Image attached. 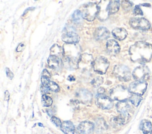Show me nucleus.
Segmentation results:
<instances>
[{
	"mask_svg": "<svg viewBox=\"0 0 152 134\" xmlns=\"http://www.w3.org/2000/svg\"><path fill=\"white\" fill-rule=\"evenodd\" d=\"M119 1H110L108 5L109 14H113L119 10Z\"/></svg>",
	"mask_w": 152,
	"mask_h": 134,
	"instance_id": "nucleus-24",
	"label": "nucleus"
},
{
	"mask_svg": "<svg viewBox=\"0 0 152 134\" xmlns=\"http://www.w3.org/2000/svg\"><path fill=\"white\" fill-rule=\"evenodd\" d=\"M129 53L132 61L145 63L152 58V46L144 41H138L131 46Z\"/></svg>",
	"mask_w": 152,
	"mask_h": 134,
	"instance_id": "nucleus-1",
	"label": "nucleus"
},
{
	"mask_svg": "<svg viewBox=\"0 0 152 134\" xmlns=\"http://www.w3.org/2000/svg\"><path fill=\"white\" fill-rule=\"evenodd\" d=\"M77 97L83 102H88L91 100L92 95L87 90L82 89L77 92Z\"/></svg>",
	"mask_w": 152,
	"mask_h": 134,
	"instance_id": "nucleus-22",
	"label": "nucleus"
},
{
	"mask_svg": "<svg viewBox=\"0 0 152 134\" xmlns=\"http://www.w3.org/2000/svg\"><path fill=\"white\" fill-rule=\"evenodd\" d=\"M42 102L44 106L49 107L52 105L53 101L51 97L46 94H43L42 97Z\"/></svg>",
	"mask_w": 152,
	"mask_h": 134,
	"instance_id": "nucleus-29",
	"label": "nucleus"
},
{
	"mask_svg": "<svg viewBox=\"0 0 152 134\" xmlns=\"http://www.w3.org/2000/svg\"><path fill=\"white\" fill-rule=\"evenodd\" d=\"M131 26L135 29L146 30L150 28V24L144 18H133L130 20Z\"/></svg>",
	"mask_w": 152,
	"mask_h": 134,
	"instance_id": "nucleus-11",
	"label": "nucleus"
},
{
	"mask_svg": "<svg viewBox=\"0 0 152 134\" xmlns=\"http://www.w3.org/2000/svg\"><path fill=\"white\" fill-rule=\"evenodd\" d=\"M24 48H25V45H24V43H21V44H20L18 45V47H17V51H18V52L22 51L24 49Z\"/></svg>",
	"mask_w": 152,
	"mask_h": 134,
	"instance_id": "nucleus-36",
	"label": "nucleus"
},
{
	"mask_svg": "<svg viewBox=\"0 0 152 134\" xmlns=\"http://www.w3.org/2000/svg\"><path fill=\"white\" fill-rule=\"evenodd\" d=\"M62 40L66 44H77L80 41V37L75 32L68 31L62 34Z\"/></svg>",
	"mask_w": 152,
	"mask_h": 134,
	"instance_id": "nucleus-14",
	"label": "nucleus"
},
{
	"mask_svg": "<svg viewBox=\"0 0 152 134\" xmlns=\"http://www.w3.org/2000/svg\"><path fill=\"white\" fill-rule=\"evenodd\" d=\"M96 104L103 109H110L113 105V100L110 97L103 94H98L96 96Z\"/></svg>",
	"mask_w": 152,
	"mask_h": 134,
	"instance_id": "nucleus-10",
	"label": "nucleus"
},
{
	"mask_svg": "<svg viewBox=\"0 0 152 134\" xmlns=\"http://www.w3.org/2000/svg\"><path fill=\"white\" fill-rule=\"evenodd\" d=\"M93 58L91 54L84 53L81 55L79 58L78 68L83 71H89L93 67Z\"/></svg>",
	"mask_w": 152,
	"mask_h": 134,
	"instance_id": "nucleus-7",
	"label": "nucleus"
},
{
	"mask_svg": "<svg viewBox=\"0 0 152 134\" xmlns=\"http://www.w3.org/2000/svg\"><path fill=\"white\" fill-rule=\"evenodd\" d=\"M5 71H6V74H7V77L8 78H10V79H12L13 78V77H14V74L12 73V71L9 68H6Z\"/></svg>",
	"mask_w": 152,
	"mask_h": 134,
	"instance_id": "nucleus-34",
	"label": "nucleus"
},
{
	"mask_svg": "<svg viewBox=\"0 0 152 134\" xmlns=\"http://www.w3.org/2000/svg\"><path fill=\"white\" fill-rule=\"evenodd\" d=\"M150 71L147 66L142 64L137 67L132 72V76L134 79L138 81H145L150 76Z\"/></svg>",
	"mask_w": 152,
	"mask_h": 134,
	"instance_id": "nucleus-8",
	"label": "nucleus"
},
{
	"mask_svg": "<svg viewBox=\"0 0 152 134\" xmlns=\"http://www.w3.org/2000/svg\"><path fill=\"white\" fill-rule=\"evenodd\" d=\"M150 134H152V130L151 131V132H150Z\"/></svg>",
	"mask_w": 152,
	"mask_h": 134,
	"instance_id": "nucleus-39",
	"label": "nucleus"
},
{
	"mask_svg": "<svg viewBox=\"0 0 152 134\" xmlns=\"http://www.w3.org/2000/svg\"><path fill=\"white\" fill-rule=\"evenodd\" d=\"M140 128L144 134L149 133L152 130L151 123L150 121L147 120H143L141 121Z\"/></svg>",
	"mask_w": 152,
	"mask_h": 134,
	"instance_id": "nucleus-23",
	"label": "nucleus"
},
{
	"mask_svg": "<svg viewBox=\"0 0 152 134\" xmlns=\"http://www.w3.org/2000/svg\"><path fill=\"white\" fill-rule=\"evenodd\" d=\"M103 81V79L102 77L100 76H97L94 77L91 81V84L95 87H99L100 85L102 84Z\"/></svg>",
	"mask_w": 152,
	"mask_h": 134,
	"instance_id": "nucleus-30",
	"label": "nucleus"
},
{
	"mask_svg": "<svg viewBox=\"0 0 152 134\" xmlns=\"http://www.w3.org/2000/svg\"><path fill=\"white\" fill-rule=\"evenodd\" d=\"M47 63L50 68L52 69H57L60 67L62 63V61L59 57L50 55L48 58Z\"/></svg>",
	"mask_w": 152,
	"mask_h": 134,
	"instance_id": "nucleus-19",
	"label": "nucleus"
},
{
	"mask_svg": "<svg viewBox=\"0 0 152 134\" xmlns=\"http://www.w3.org/2000/svg\"><path fill=\"white\" fill-rule=\"evenodd\" d=\"M110 36L109 31L104 27H98L94 32V37L98 41H103L108 38Z\"/></svg>",
	"mask_w": 152,
	"mask_h": 134,
	"instance_id": "nucleus-15",
	"label": "nucleus"
},
{
	"mask_svg": "<svg viewBox=\"0 0 152 134\" xmlns=\"http://www.w3.org/2000/svg\"><path fill=\"white\" fill-rule=\"evenodd\" d=\"M61 129V130L65 134H74L75 130L73 123L69 120L62 122Z\"/></svg>",
	"mask_w": 152,
	"mask_h": 134,
	"instance_id": "nucleus-20",
	"label": "nucleus"
},
{
	"mask_svg": "<svg viewBox=\"0 0 152 134\" xmlns=\"http://www.w3.org/2000/svg\"><path fill=\"white\" fill-rule=\"evenodd\" d=\"M106 49L110 54L116 55L120 51V46L116 41L113 39H110L107 41Z\"/></svg>",
	"mask_w": 152,
	"mask_h": 134,
	"instance_id": "nucleus-16",
	"label": "nucleus"
},
{
	"mask_svg": "<svg viewBox=\"0 0 152 134\" xmlns=\"http://www.w3.org/2000/svg\"><path fill=\"white\" fill-rule=\"evenodd\" d=\"M134 14L135 15H142L143 14L142 11H141V9L140 8V6H138V5L135 6V7L134 8Z\"/></svg>",
	"mask_w": 152,
	"mask_h": 134,
	"instance_id": "nucleus-33",
	"label": "nucleus"
},
{
	"mask_svg": "<svg viewBox=\"0 0 152 134\" xmlns=\"http://www.w3.org/2000/svg\"><path fill=\"white\" fill-rule=\"evenodd\" d=\"M113 35L118 40H123L127 36V31L124 28H116L112 31Z\"/></svg>",
	"mask_w": 152,
	"mask_h": 134,
	"instance_id": "nucleus-21",
	"label": "nucleus"
},
{
	"mask_svg": "<svg viewBox=\"0 0 152 134\" xmlns=\"http://www.w3.org/2000/svg\"><path fill=\"white\" fill-rule=\"evenodd\" d=\"M83 18L87 21H92L98 14L97 4L94 2H89L83 5L80 9Z\"/></svg>",
	"mask_w": 152,
	"mask_h": 134,
	"instance_id": "nucleus-4",
	"label": "nucleus"
},
{
	"mask_svg": "<svg viewBox=\"0 0 152 134\" xmlns=\"http://www.w3.org/2000/svg\"><path fill=\"white\" fill-rule=\"evenodd\" d=\"M147 84L146 81H138L132 82L128 87L129 92L132 94H135L140 96H141L145 91L147 89Z\"/></svg>",
	"mask_w": 152,
	"mask_h": 134,
	"instance_id": "nucleus-9",
	"label": "nucleus"
},
{
	"mask_svg": "<svg viewBox=\"0 0 152 134\" xmlns=\"http://www.w3.org/2000/svg\"><path fill=\"white\" fill-rule=\"evenodd\" d=\"M63 48H62L58 44H55L50 48V55H55L60 58L61 56H63Z\"/></svg>",
	"mask_w": 152,
	"mask_h": 134,
	"instance_id": "nucleus-25",
	"label": "nucleus"
},
{
	"mask_svg": "<svg viewBox=\"0 0 152 134\" xmlns=\"http://www.w3.org/2000/svg\"><path fill=\"white\" fill-rule=\"evenodd\" d=\"M64 63L71 68H78V63L81 56V48L76 44H65L63 46Z\"/></svg>",
	"mask_w": 152,
	"mask_h": 134,
	"instance_id": "nucleus-2",
	"label": "nucleus"
},
{
	"mask_svg": "<svg viewBox=\"0 0 152 134\" xmlns=\"http://www.w3.org/2000/svg\"><path fill=\"white\" fill-rule=\"evenodd\" d=\"M116 109L118 112L120 113V114L129 115L132 107L129 103L126 100H125L118 102L116 104Z\"/></svg>",
	"mask_w": 152,
	"mask_h": 134,
	"instance_id": "nucleus-17",
	"label": "nucleus"
},
{
	"mask_svg": "<svg viewBox=\"0 0 152 134\" xmlns=\"http://www.w3.org/2000/svg\"><path fill=\"white\" fill-rule=\"evenodd\" d=\"M10 98V93L8 92V91H5V100H8Z\"/></svg>",
	"mask_w": 152,
	"mask_h": 134,
	"instance_id": "nucleus-38",
	"label": "nucleus"
},
{
	"mask_svg": "<svg viewBox=\"0 0 152 134\" xmlns=\"http://www.w3.org/2000/svg\"><path fill=\"white\" fill-rule=\"evenodd\" d=\"M114 75L121 81H128L131 79V74L129 68L124 65L116 66L113 68Z\"/></svg>",
	"mask_w": 152,
	"mask_h": 134,
	"instance_id": "nucleus-5",
	"label": "nucleus"
},
{
	"mask_svg": "<svg viewBox=\"0 0 152 134\" xmlns=\"http://www.w3.org/2000/svg\"><path fill=\"white\" fill-rule=\"evenodd\" d=\"M42 76L43 77H48V78H50V74L49 73V71L46 70V69H44V70L42 72Z\"/></svg>",
	"mask_w": 152,
	"mask_h": 134,
	"instance_id": "nucleus-35",
	"label": "nucleus"
},
{
	"mask_svg": "<svg viewBox=\"0 0 152 134\" xmlns=\"http://www.w3.org/2000/svg\"><path fill=\"white\" fill-rule=\"evenodd\" d=\"M94 129V125L89 121L81 122L75 129L74 134H90Z\"/></svg>",
	"mask_w": 152,
	"mask_h": 134,
	"instance_id": "nucleus-13",
	"label": "nucleus"
},
{
	"mask_svg": "<svg viewBox=\"0 0 152 134\" xmlns=\"http://www.w3.org/2000/svg\"><path fill=\"white\" fill-rule=\"evenodd\" d=\"M122 2V6L123 9H126V10L129 9L132 5L131 2H130L129 1H123Z\"/></svg>",
	"mask_w": 152,
	"mask_h": 134,
	"instance_id": "nucleus-31",
	"label": "nucleus"
},
{
	"mask_svg": "<svg viewBox=\"0 0 152 134\" xmlns=\"http://www.w3.org/2000/svg\"><path fill=\"white\" fill-rule=\"evenodd\" d=\"M83 17L81 15V13L80 12V10H76L75 11H74L73 15H72V19L73 21L75 23L77 24H79L82 21V19H83Z\"/></svg>",
	"mask_w": 152,
	"mask_h": 134,
	"instance_id": "nucleus-28",
	"label": "nucleus"
},
{
	"mask_svg": "<svg viewBox=\"0 0 152 134\" xmlns=\"http://www.w3.org/2000/svg\"><path fill=\"white\" fill-rule=\"evenodd\" d=\"M109 66V61L108 60L103 56H99L94 60L93 67L94 70L101 74H104Z\"/></svg>",
	"mask_w": 152,
	"mask_h": 134,
	"instance_id": "nucleus-6",
	"label": "nucleus"
},
{
	"mask_svg": "<svg viewBox=\"0 0 152 134\" xmlns=\"http://www.w3.org/2000/svg\"><path fill=\"white\" fill-rule=\"evenodd\" d=\"M109 1H101L98 5V14L97 17L100 21H104L107 18L109 15V9H108V5Z\"/></svg>",
	"mask_w": 152,
	"mask_h": 134,
	"instance_id": "nucleus-12",
	"label": "nucleus"
},
{
	"mask_svg": "<svg viewBox=\"0 0 152 134\" xmlns=\"http://www.w3.org/2000/svg\"><path fill=\"white\" fill-rule=\"evenodd\" d=\"M51 121H52V122H53L57 127H59V126H61V125H62V122H61V120L59 119V118H58V117H55V116H52V117H51Z\"/></svg>",
	"mask_w": 152,
	"mask_h": 134,
	"instance_id": "nucleus-32",
	"label": "nucleus"
},
{
	"mask_svg": "<svg viewBox=\"0 0 152 134\" xmlns=\"http://www.w3.org/2000/svg\"><path fill=\"white\" fill-rule=\"evenodd\" d=\"M41 90H42V92H43L44 93H49L50 91L49 89L47 87H46L45 86H43V85L41 87Z\"/></svg>",
	"mask_w": 152,
	"mask_h": 134,
	"instance_id": "nucleus-37",
	"label": "nucleus"
},
{
	"mask_svg": "<svg viewBox=\"0 0 152 134\" xmlns=\"http://www.w3.org/2000/svg\"><path fill=\"white\" fill-rule=\"evenodd\" d=\"M129 117H130L129 115L120 114L119 116H116L114 118V121L119 124H124L129 120Z\"/></svg>",
	"mask_w": 152,
	"mask_h": 134,
	"instance_id": "nucleus-26",
	"label": "nucleus"
},
{
	"mask_svg": "<svg viewBox=\"0 0 152 134\" xmlns=\"http://www.w3.org/2000/svg\"><path fill=\"white\" fill-rule=\"evenodd\" d=\"M41 81H42V85L47 87L50 91L57 92L59 90V87L58 85L54 81H51L50 80V78L42 76Z\"/></svg>",
	"mask_w": 152,
	"mask_h": 134,
	"instance_id": "nucleus-18",
	"label": "nucleus"
},
{
	"mask_svg": "<svg viewBox=\"0 0 152 134\" xmlns=\"http://www.w3.org/2000/svg\"><path fill=\"white\" fill-rule=\"evenodd\" d=\"M109 94L112 100H118L119 102L129 99L131 95L129 90L122 85H117L112 87L110 90Z\"/></svg>",
	"mask_w": 152,
	"mask_h": 134,
	"instance_id": "nucleus-3",
	"label": "nucleus"
},
{
	"mask_svg": "<svg viewBox=\"0 0 152 134\" xmlns=\"http://www.w3.org/2000/svg\"><path fill=\"white\" fill-rule=\"evenodd\" d=\"M141 100H142L141 96L135 94H132L129 98V102L135 106H138L140 103Z\"/></svg>",
	"mask_w": 152,
	"mask_h": 134,
	"instance_id": "nucleus-27",
	"label": "nucleus"
}]
</instances>
